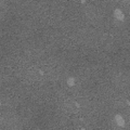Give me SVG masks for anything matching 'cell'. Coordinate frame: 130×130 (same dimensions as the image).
<instances>
[{
  "label": "cell",
  "instance_id": "1",
  "mask_svg": "<svg viewBox=\"0 0 130 130\" xmlns=\"http://www.w3.org/2000/svg\"><path fill=\"white\" fill-rule=\"evenodd\" d=\"M114 16H115V19L118 20V21H123L124 18H125L124 13L119 9H115V10H114Z\"/></svg>",
  "mask_w": 130,
  "mask_h": 130
},
{
  "label": "cell",
  "instance_id": "3",
  "mask_svg": "<svg viewBox=\"0 0 130 130\" xmlns=\"http://www.w3.org/2000/svg\"><path fill=\"white\" fill-rule=\"evenodd\" d=\"M67 85H68L70 87L75 86V79L72 78V77H71V78H68V79H67Z\"/></svg>",
  "mask_w": 130,
  "mask_h": 130
},
{
  "label": "cell",
  "instance_id": "2",
  "mask_svg": "<svg viewBox=\"0 0 130 130\" xmlns=\"http://www.w3.org/2000/svg\"><path fill=\"white\" fill-rule=\"evenodd\" d=\"M115 120H116V123H117V125H118L119 127H125V120L120 115H116L115 116Z\"/></svg>",
  "mask_w": 130,
  "mask_h": 130
}]
</instances>
